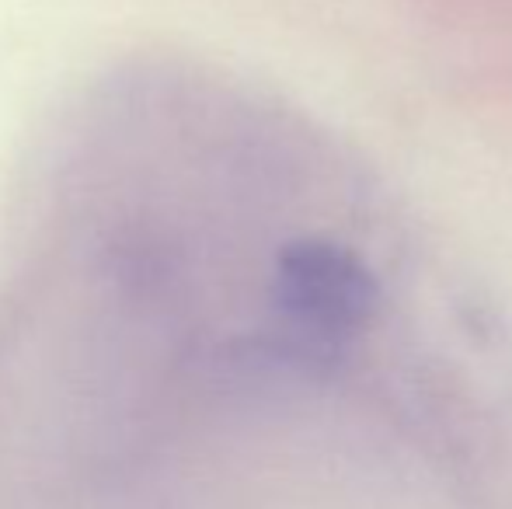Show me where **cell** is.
Segmentation results:
<instances>
[{"mask_svg":"<svg viewBox=\"0 0 512 509\" xmlns=\"http://www.w3.org/2000/svg\"><path fill=\"white\" fill-rule=\"evenodd\" d=\"M276 300L300 332L335 342L359 332L377 311V283L352 252L321 238L283 248L276 265Z\"/></svg>","mask_w":512,"mask_h":509,"instance_id":"1","label":"cell"}]
</instances>
